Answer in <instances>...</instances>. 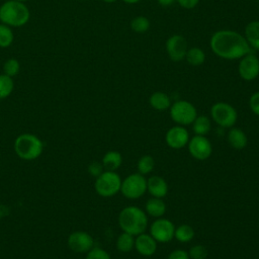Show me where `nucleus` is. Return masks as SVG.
<instances>
[{"label": "nucleus", "instance_id": "f257e3e1", "mask_svg": "<svg viewBox=\"0 0 259 259\" xmlns=\"http://www.w3.org/2000/svg\"><path fill=\"white\" fill-rule=\"evenodd\" d=\"M209 45L211 51L218 57L226 60L241 59L251 52L245 36L230 29L215 31L210 37Z\"/></svg>", "mask_w": 259, "mask_h": 259}, {"label": "nucleus", "instance_id": "f03ea898", "mask_svg": "<svg viewBox=\"0 0 259 259\" xmlns=\"http://www.w3.org/2000/svg\"><path fill=\"white\" fill-rule=\"evenodd\" d=\"M118 225L122 232L138 236L148 227L147 213L140 207L130 205L122 208L118 214Z\"/></svg>", "mask_w": 259, "mask_h": 259}, {"label": "nucleus", "instance_id": "7ed1b4c3", "mask_svg": "<svg viewBox=\"0 0 259 259\" xmlns=\"http://www.w3.org/2000/svg\"><path fill=\"white\" fill-rule=\"evenodd\" d=\"M30 18V11L24 2L7 0L0 6V22L10 27L24 26Z\"/></svg>", "mask_w": 259, "mask_h": 259}, {"label": "nucleus", "instance_id": "20e7f679", "mask_svg": "<svg viewBox=\"0 0 259 259\" xmlns=\"http://www.w3.org/2000/svg\"><path fill=\"white\" fill-rule=\"evenodd\" d=\"M13 149L21 160L32 161L42 154L44 143L37 136L30 133H23L14 140Z\"/></svg>", "mask_w": 259, "mask_h": 259}, {"label": "nucleus", "instance_id": "39448f33", "mask_svg": "<svg viewBox=\"0 0 259 259\" xmlns=\"http://www.w3.org/2000/svg\"><path fill=\"white\" fill-rule=\"evenodd\" d=\"M121 179L115 171L104 170L94 182V188L98 195L110 197L120 191Z\"/></svg>", "mask_w": 259, "mask_h": 259}, {"label": "nucleus", "instance_id": "423d86ee", "mask_svg": "<svg viewBox=\"0 0 259 259\" xmlns=\"http://www.w3.org/2000/svg\"><path fill=\"white\" fill-rule=\"evenodd\" d=\"M147 191V179L144 175L133 173L121 180L120 192L128 199H137L145 194Z\"/></svg>", "mask_w": 259, "mask_h": 259}, {"label": "nucleus", "instance_id": "0eeeda50", "mask_svg": "<svg viewBox=\"0 0 259 259\" xmlns=\"http://www.w3.org/2000/svg\"><path fill=\"white\" fill-rule=\"evenodd\" d=\"M171 119L178 125H188L197 116L195 106L187 100L175 101L170 106Z\"/></svg>", "mask_w": 259, "mask_h": 259}, {"label": "nucleus", "instance_id": "6e6552de", "mask_svg": "<svg viewBox=\"0 0 259 259\" xmlns=\"http://www.w3.org/2000/svg\"><path fill=\"white\" fill-rule=\"evenodd\" d=\"M210 115L212 120L222 127H232L238 119V113L235 107L222 101L211 106Z\"/></svg>", "mask_w": 259, "mask_h": 259}, {"label": "nucleus", "instance_id": "1a4fd4ad", "mask_svg": "<svg viewBox=\"0 0 259 259\" xmlns=\"http://www.w3.org/2000/svg\"><path fill=\"white\" fill-rule=\"evenodd\" d=\"M175 226L174 224L164 218H158L150 226V235L157 241V243H168L174 239Z\"/></svg>", "mask_w": 259, "mask_h": 259}, {"label": "nucleus", "instance_id": "9d476101", "mask_svg": "<svg viewBox=\"0 0 259 259\" xmlns=\"http://www.w3.org/2000/svg\"><path fill=\"white\" fill-rule=\"evenodd\" d=\"M67 245L75 253H87L94 247V239L85 231H75L69 235Z\"/></svg>", "mask_w": 259, "mask_h": 259}, {"label": "nucleus", "instance_id": "9b49d317", "mask_svg": "<svg viewBox=\"0 0 259 259\" xmlns=\"http://www.w3.org/2000/svg\"><path fill=\"white\" fill-rule=\"evenodd\" d=\"M189 154L196 160L203 161L210 157L212 153V147L209 140L205 136L195 135L188 142Z\"/></svg>", "mask_w": 259, "mask_h": 259}, {"label": "nucleus", "instance_id": "f8f14e48", "mask_svg": "<svg viewBox=\"0 0 259 259\" xmlns=\"http://www.w3.org/2000/svg\"><path fill=\"white\" fill-rule=\"evenodd\" d=\"M238 71L243 80H254L259 75V59L253 54L245 55L241 58Z\"/></svg>", "mask_w": 259, "mask_h": 259}, {"label": "nucleus", "instance_id": "ddd939ff", "mask_svg": "<svg viewBox=\"0 0 259 259\" xmlns=\"http://www.w3.org/2000/svg\"><path fill=\"white\" fill-rule=\"evenodd\" d=\"M187 50V41L180 34H174L166 40V52L169 58L174 62L185 59Z\"/></svg>", "mask_w": 259, "mask_h": 259}, {"label": "nucleus", "instance_id": "4468645a", "mask_svg": "<svg viewBox=\"0 0 259 259\" xmlns=\"http://www.w3.org/2000/svg\"><path fill=\"white\" fill-rule=\"evenodd\" d=\"M166 144L174 149H182L189 142V134L188 131L183 125H175L168 130L165 136Z\"/></svg>", "mask_w": 259, "mask_h": 259}, {"label": "nucleus", "instance_id": "2eb2a0df", "mask_svg": "<svg viewBox=\"0 0 259 259\" xmlns=\"http://www.w3.org/2000/svg\"><path fill=\"white\" fill-rule=\"evenodd\" d=\"M135 248L142 256L150 257L157 251V241L150 234H146L144 232L136 236Z\"/></svg>", "mask_w": 259, "mask_h": 259}, {"label": "nucleus", "instance_id": "dca6fc26", "mask_svg": "<svg viewBox=\"0 0 259 259\" xmlns=\"http://www.w3.org/2000/svg\"><path fill=\"white\" fill-rule=\"evenodd\" d=\"M147 191L153 197L163 198L168 193V184L164 178L153 175L147 179Z\"/></svg>", "mask_w": 259, "mask_h": 259}, {"label": "nucleus", "instance_id": "f3484780", "mask_svg": "<svg viewBox=\"0 0 259 259\" xmlns=\"http://www.w3.org/2000/svg\"><path fill=\"white\" fill-rule=\"evenodd\" d=\"M227 140L229 145L235 150H242L247 146L248 139L246 134L238 127H231L228 133Z\"/></svg>", "mask_w": 259, "mask_h": 259}, {"label": "nucleus", "instance_id": "a211bd4d", "mask_svg": "<svg viewBox=\"0 0 259 259\" xmlns=\"http://www.w3.org/2000/svg\"><path fill=\"white\" fill-rule=\"evenodd\" d=\"M145 209L147 214L153 218H162L166 212V203L162 198L152 197L146 201Z\"/></svg>", "mask_w": 259, "mask_h": 259}, {"label": "nucleus", "instance_id": "6ab92c4d", "mask_svg": "<svg viewBox=\"0 0 259 259\" xmlns=\"http://www.w3.org/2000/svg\"><path fill=\"white\" fill-rule=\"evenodd\" d=\"M245 38L250 48L259 51V20H253L246 25Z\"/></svg>", "mask_w": 259, "mask_h": 259}, {"label": "nucleus", "instance_id": "aec40b11", "mask_svg": "<svg viewBox=\"0 0 259 259\" xmlns=\"http://www.w3.org/2000/svg\"><path fill=\"white\" fill-rule=\"evenodd\" d=\"M101 163L104 170L115 171L120 167L122 163V157L117 151H108L102 157Z\"/></svg>", "mask_w": 259, "mask_h": 259}, {"label": "nucleus", "instance_id": "412c9836", "mask_svg": "<svg viewBox=\"0 0 259 259\" xmlns=\"http://www.w3.org/2000/svg\"><path fill=\"white\" fill-rule=\"evenodd\" d=\"M149 103L154 109L159 111H164L171 106V100L169 96L161 91L154 92L149 98Z\"/></svg>", "mask_w": 259, "mask_h": 259}, {"label": "nucleus", "instance_id": "4be33fe9", "mask_svg": "<svg viewBox=\"0 0 259 259\" xmlns=\"http://www.w3.org/2000/svg\"><path fill=\"white\" fill-rule=\"evenodd\" d=\"M116 249L122 253H127L135 248V236L122 232L116 239Z\"/></svg>", "mask_w": 259, "mask_h": 259}, {"label": "nucleus", "instance_id": "5701e85b", "mask_svg": "<svg viewBox=\"0 0 259 259\" xmlns=\"http://www.w3.org/2000/svg\"><path fill=\"white\" fill-rule=\"evenodd\" d=\"M211 127L210 120L205 115H197L192 122V128L195 135L205 136L209 133Z\"/></svg>", "mask_w": 259, "mask_h": 259}, {"label": "nucleus", "instance_id": "b1692460", "mask_svg": "<svg viewBox=\"0 0 259 259\" xmlns=\"http://www.w3.org/2000/svg\"><path fill=\"white\" fill-rule=\"evenodd\" d=\"M185 60L191 66H194V67L200 66L205 61V54L200 48L193 47L187 50L185 55Z\"/></svg>", "mask_w": 259, "mask_h": 259}, {"label": "nucleus", "instance_id": "393cba45", "mask_svg": "<svg viewBox=\"0 0 259 259\" xmlns=\"http://www.w3.org/2000/svg\"><path fill=\"white\" fill-rule=\"evenodd\" d=\"M194 237V230L189 225L183 224L175 228L174 238L180 243H188Z\"/></svg>", "mask_w": 259, "mask_h": 259}, {"label": "nucleus", "instance_id": "a878e982", "mask_svg": "<svg viewBox=\"0 0 259 259\" xmlns=\"http://www.w3.org/2000/svg\"><path fill=\"white\" fill-rule=\"evenodd\" d=\"M14 90V81L12 77L0 74V100L11 95Z\"/></svg>", "mask_w": 259, "mask_h": 259}, {"label": "nucleus", "instance_id": "bb28decb", "mask_svg": "<svg viewBox=\"0 0 259 259\" xmlns=\"http://www.w3.org/2000/svg\"><path fill=\"white\" fill-rule=\"evenodd\" d=\"M14 40V33L12 27L0 23V48L5 49L12 45Z\"/></svg>", "mask_w": 259, "mask_h": 259}, {"label": "nucleus", "instance_id": "cd10ccee", "mask_svg": "<svg viewBox=\"0 0 259 259\" xmlns=\"http://www.w3.org/2000/svg\"><path fill=\"white\" fill-rule=\"evenodd\" d=\"M155 167V161L153 159L152 156L150 155H144L142 156L137 164V168H138V172L142 175H146L149 174L153 171Z\"/></svg>", "mask_w": 259, "mask_h": 259}, {"label": "nucleus", "instance_id": "c85d7f7f", "mask_svg": "<svg viewBox=\"0 0 259 259\" xmlns=\"http://www.w3.org/2000/svg\"><path fill=\"white\" fill-rule=\"evenodd\" d=\"M20 71V63L14 58L7 59L3 64V74L9 77H15Z\"/></svg>", "mask_w": 259, "mask_h": 259}, {"label": "nucleus", "instance_id": "c756f323", "mask_svg": "<svg viewBox=\"0 0 259 259\" xmlns=\"http://www.w3.org/2000/svg\"><path fill=\"white\" fill-rule=\"evenodd\" d=\"M131 28L138 33H144L150 28V20L146 16H137L131 21Z\"/></svg>", "mask_w": 259, "mask_h": 259}, {"label": "nucleus", "instance_id": "7c9ffc66", "mask_svg": "<svg viewBox=\"0 0 259 259\" xmlns=\"http://www.w3.org/2000/svg\"><path fill=\"white\" fill-rule=\"evenodd\" d=\"M187 253L190 259H205L207 257V250L203 245H194Z\"/></svg>", "mask_w": 259, "mask_h": 259}, {"label": "nucleus", "instance_id": "2f4dec72", "mask_svg": "<svg viewBox=\"0 0 259 259\" xmlns=\"http://www.w3.org/2000/svg\"><path fill=\"white\" fill-rule=\"evenodd\" d=\"M85 259H111L107 251L99 247H93L86 253Z\"/></svg>", "mask_w": 259, "mask_h": 259}, {"label": "nucleus", "instance_id": "473e14b6", "mask_svg": "<svg viewBox=\"0 0 259 259\" xmlns=\"http://www.w3.org/2000/svg\"><path fill=\"white\" fill-rule=\"evenodd\" d=\"M104 171V168L102 166V163L101 162H97V161H94L92 163H90L88 165V172L91 176L93 177H98L102 172Z\"/></svg>", "mask_w": 259, "mask_h": 259}, {"label": "nucleus", "instance_id": "72a5a7b5", "mask_svg": "<svg viewBox=\"0 0 259 259\" xmlns=\"http://www.w3.org/2000/svg\"><path fill=\"white\" fill-rule=\"evenodd\" d=\"M249 105L252 112L256 115H259V91L253 93L249 99Z\"/></svg>", "mask_w": 259, "mask_h": 259}, {"label": "nucleus", "instance_id": "f704fd0d", "mask_svg": "<svg viewBox=\"0 0 259 259\" xmlns=\"http://www.w3.org/2000/svg\"><path fill=\"white\" fill-rule=\"evenodd\" d=\"M167 259H190L188 253L182 249H176L170 252Z\"/></svg>", "mask_w": 259, "mask_h": 259}, {"label": "nucleus", "instance_id": "c9c22d12", "mask_svg": "<svg viewBox=\"0 0 259 259\" xmlns=\"http://www.w3.org/2000/svg\"><path fill=\"white\" fill-rule=\"evenodd\" d=\"M176 1L179 3L180 6H182L185 9H192L199 2V0H176Z\"/></svg>", "mask_w": 259, "mask_h": 259}, {"label": "nucleus", "instance_id": "e433bc0d", "mask_svg": "<svg viewBox=\"0 0 259 259\" xmlns=\"http://www.w3.org/2000/svg\"><path fill=\"white\" fill-rule=\"evenodd\" d=\"M161 6H170L175 0H157Z\"/></svg>", "mask_w": 259, "mask_h": 259}, {"label": "nucleus", "instance_id": "4c0bfd02", "mask_svg": "<svg viewBox=\"0 0 259 259\" xmlns=\"http://www.w3.org/2000/svg\"><path fill=\"white\" fill-rule=\"evenodd\" d=\"M122 1L125 2V3H127V4H136V3L140 2L141 0H122Z\"/></svg>", "mask_w": 259, "mask_h": 259}, {"label": "nucleus", "instance_id": "58836bf2", "mask_svg": "<svg viewBox=\"0 0 259 259\" xmlns=\"http://www.w3.org/2000/svg\"><path fill=\"white\" fill-rule=\"evenodd\" d=\"M103 2H105V3H113V2H115L116 0H102Z\"/></svg>", "mask_w": 259, "mask_h": 259}, {"label": "nucleus", "instance_id": "ea45409f", "mask_svg": "<svg viewBox=\"0 0 259 259\" xmlns=\"http://www.w3.org/2000/svg\"><path fill=\"white\" fill-rule=\"evenodd\" d=\"M15 1H20V2H26V1H28V0H15Z\"/></svg>", "mask_w": 259, "mask_h": 259}]
</instances>
